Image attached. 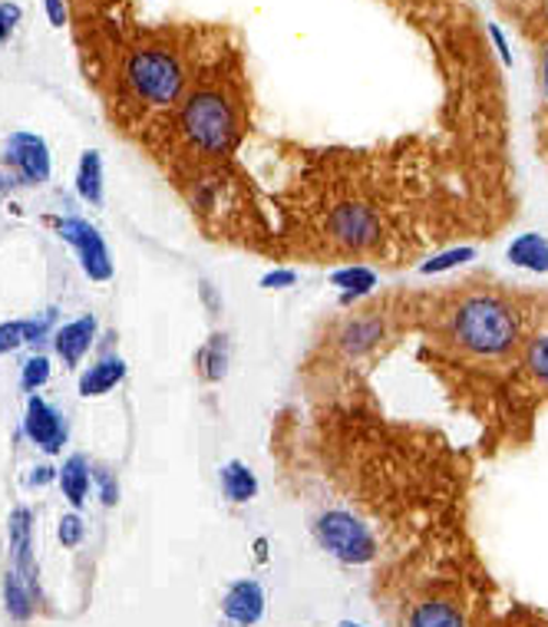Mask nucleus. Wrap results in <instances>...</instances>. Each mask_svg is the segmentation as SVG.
<instances>
[{"label":"nucleus","mask_w":548,"mask_h":627,"mask_svg":"<svg viewBox=\"0 0 548 627\" xmlns=\"http://www.w3.org/2000/svg\"><path fill=\"white\" fill-rule=\"evenodd\" d=\"M446 340L476 360H502L522 344V314L495 291H466L446 311Z\"/></svg>","instance_id":"nucleus-1"},{"label":"nucleus","mask_w":548,"mask_h":627,"mask_svg":"<svg viewBox=\"0 0 548 627\" xmlns=\"http://www.w3.org/2000/svg\"><path fill=\"white\" fill-rule=\"evenodd\" d=\"M178 132L202 155H229L238 142V103L215 83L189 90L178 103Z\"/></svg>","instance_id":"nucleus-2"},{"label":"nucleus","mask_w":548,"mask_h":627,"mask_svg":"<svg viewBox=\"0 0 548 627\" xmlns=\"http://www.w3.org/2000/svg\"><path fill=\"white\" fill-rule=\"evenodd\" d=\"M123 83L136 103L152 109L178 106L189 86V70L168 44H139L123 63Z\"/></svg>","instance_id":"nucleus-3"},{"label":"nucleus","mask_w":548,"mask_h":627,"mask_svg":"<svg viewBox=\"0 0 548 627\" xmlns=\"http://www.w3.org/2000/svg\"><path fill=\"white\" fill-rule=\"evenodd\" d=\"M314 542L343 565H371L377 558V538L368 522H360L347 509H324L314 525Z\"/></svg>","instance_id":"nucleus-4"},{"label":"nucleus","mask_w":548,"mask_h":627,"mask_svg":"<svg viewBox=\"0 0 548 627\" xmlns=\"http://www.w3.org/2000/svg\"><path fill=\"white\" fill-rule=\"evenodd\" d=\"M327 235L343 252H371L381 242L384 225L377 208H371L368 201H340L327 216Z\"/></svg>","instance_id":"nucleus-5"},{"label":"nucleus","mask_w":548,"mask_h":627,"mask_svg":"<svg viewBox=\"0 0 548 627\" xmlns=\"http://www.w3.org/2000/svg\"><path fill=\"white\" fill-rule=\"evenodd\" d=\"M57 235L77 252V262L90 281L103 285L113 278V258H109L106 239L96 232V225H90L86 219H60Z\"/></svg>","instance_id":"nucleus-6"},{"label":"nucleus","mask_w":548,"mask_h":627,"mask_svg":"<svg viewBox=\"0 0 548 627\" xmlns=\"http://www.w3.org/2000/svg\"><path fill=\"white\" fill-rule=\"evenodd\" d=\"M4 165H11V172L18 175V182L24 185H44L50 182V172H54V159H50V146L44 136L37 132H27V129H18L8 136L4 142Z\"/></svg>","instance_id":"nucleus-7"},{"label":"nucleus","mask_w":548,"mask_h":627,"mask_svg":"<svg viewBox=\"0 0 548 627\" xmlns=\"http://www.w3.org/2000/svg\"><path fill=\"white\" fill-rule=\"evenodd\" d=\"M24 433L37 450H44L47 456H57L67 443V420L54 403H47L40 393H31L27 413H24Z\"/></svg>","instance_id":"nucleus-8"},{"label":"nucleus","mask_w":548,"mask_h":627,"mask_svg":"<svg viewBox=\"0 0 548 627\" xmlns=\"http://www.w3.org/2000/svg\"><path fill=\"white\" fill-rule=\"evenodd\" d=\"M8 548H11V568L40 597V568L34 558V512L27 506H18L8 519Z\"/></svg>","instance_id":"nucleus-9"},{"label":"nucleus","mask_w":548,"mask_h":627,"mask_svg":"<svg viewBox=\"0 0 548 627\" xmlns=\"http://www.w3.org/2000/svg\"><path fill=\"white\" fill-rule=\"evenodd\" d=\"M268 597L255 578H235L222 594V614L235 627H255L265 617Z\"/></svg>","instance_id":"nucleus-10"},{"label":"nucleus","mask_w":548,"mask_h":627,"mask_svg":"<svg viewBox=\"0 0 548 627\" xmlns=\"http://www.w3.org/2000/svg\"><path fill=\"white\" fill-rule=\"evenodd\" d=\"M96 317L93 314H83L77 321H67L63 327L54 330V350L57 357L63 360V367H80V360L90 353V347L96 344Z\"/></svg>","instance_id":"nucleus-11"},{"label":"nucleus","mask_w":548,"mask_h":627,"mask_svg":"<svg viewBox=\"0 0 548 627\" xmlns=\"http://www.w3.org/2000/svg\"><path fill=\"white\" fill-rule=\"evenodd\" d=\"M384 334H387L384 317H377V314H357V317H350L343 324V330L337 334V344H340V350L347 357L360 360V357H368L371 350L381 347Z\"/></svg>","instance_id":"nucleus-12"},{"label":"nucleus","mask_w":548,"mask_h":627,"mask_svg":"<svg viewBox=\"0 0 548 627\" xmlns=\"http://www.w3.org/2000/svg\"><path fill=\"white\" fill-rule=\"evenodd\" d=\"M330 288H337L340 307H353L357 301L371 298L381 288V275L371 265H347L330 275Z\"/></svg>","instance_id":"nucleus-13"},{"label":"nucleus","mask_w":548,"mask_h":627,"mask_svg":"<svg viewBox=\"0 0 548 627\" xmlns=\"http://www.w3.org/2000/svg\"><path fill=\"white\" fill-rule=\"evenodd\" d=\"M505 262L528 275H548V235L541 232H518L505 245Z\"/></svg>","instance_id":"nucleus-14"},{"label":"nucleus","mask_w":548,"mask_h":627,"mask_svg":"<svg viewBox=\"0 0 548 627\" xmlns=\"http://www.w3.org/2000/svg\"><path fill=\"white\" fill-rule=\"evenodd\" d=\"M54 317H57V311H47L44 317H31V321H4V324H0V357L47 340V334L54 327Z\"/></svg>","instance_id":"nucleus-15"},{"label":"nucleus","mask_w":548,"mask_h":627,"mask_svg":"<svg viewBox=\"0 0 548 627\" xmlns=\"http://www.w3.org/2000/svg\"><path fill=\"white\" fill-rule=\"evenodd\" d=\"M126 380V360L123 357H100L96 363H90L83 373H80V396L93 399V396H106L109 390H116L119 383Z\"/></svg>","instance_id":"nucleus-16"},{"label":"nucleus","mask_w":548,"mask_h":627,"mask_svg":"<svg viewBox=\"0 0 548 627\" xmlns=\"http://www.w3.org/2000/svg\"><path fill=\"white\" fill-rule=\"evenodd\" d=\"M57 483L63 489V499L73 509H83L90 499V486H93V466L83 453H73L63 460V466L57 469Z\"/></svg>","instance_id":"nucleus-17"},{"label":"nucleus","mask_w":548,"mask_h":627,"mask_svg":"<svg viewBox=\"0 0 548 627\" xmlns=\"http://www.w3.org/2000/svg\"><path fill=\"white\" fill-rule=\"evenodd\" d=\"M407 627H469V624H466V614L453 601L427 597V601L410 607Z\"/></svg>","instance_id":"nucleus-18"},{"label":"nucleus","mask_w":548,"mask_h":627,"mask_svg":"<svg viewBox=\"0 0 548 627\" xmlns=\"http://www.w3.org/2000/svg\"><path fill=\"white\" fill-rule=\"evenodd\" d=\"M219 483H222V496L232 502V506H245L258 496V476L242 463V460H232L219 469Z\"/></svg>","instance_id":"nucleus-19"},{"label":"nucleus","mask_w":548,"mask_h":627,"mask_svg":"<svg viewBox=\"0 0 548 627\" xmlns=\"http://www.w3.org/2000/svg\"><path fill=\"white\" fill-rule=\"evenodd\" d=\"M4 607H8L11 620H18V624L31 620L34 611H37V594H34V588H31L14 568H8V574H4Z\"/></svg>","instance_id":"nucleus-20"},{"label":"nucleus","mask_w":548,"mask_h":627,"mask_svg":"<svg viewBox=\"0 0 548 627\" xmlns=\"http://www.w3.org/2000/svg\"><path fill=\"white\" fill-rule=\"evenodd\" d=\"M522 367L538 386L548 390V327L522 337Z\"/></svg>","instance_id":"nucleus-21"},{"label":"nucleus","mask_w":548,"mask_h":627,"mask_svg":"<svg viewBox=\"0 0 548 627\" xmlns=\"http://www.w3.org/2000/svg\"><path fill=\"white\" fill-rule=\"evenodd\" d=\"M77 195L86 205H100L103 201V159H100L96 149H86L80 155V165H77Z\"/></svg>","instance_id":"nucleus-22"},{"label":"nucleus","mask_w":548,"mask_h":627,"mask_svg":"<svg viewBox=\"0 0 548 627\" xmlns=\"http://www.w3.org/2000/svg\"><path fill=\"white\" fill-rule=\"evenodd\" d=\"M469 262H476V248H473V245H453V248H443V252L430 255V258L420 265V275H423V278H440V275H450V271L466 268Z\"/></svg>","instance_id":"nucleus-23"},{"label":"nucleus","mask_w":548,"mask_h":627,"mask_svg":"<svg viewBox=\"0 0 548 627\" xmlns=\"http://www.w3.org/2000/svg\"><path fill=\"white\" fill-rule=\"evenodd\" d=\"M199 367H202V376L209 383H219L225 373H229V337L225 334H212L206 340V347L199 350Z\"/></svg>","instance_id":"nucleus-24"},{"label":"nucleus","mask_w":548,"mask_h":627,"mask_svg":"<svg viewBox=\"0 0 548 627\" xmlns=\"http://www.w3.org/2000/svg\"><path fill=\"white\" fill-rule=\"evenodd\" d=\"M50 360L44 357V353H34V357H27L24 360V370H21V386L27 390V393H40L47 383H50Z\"/></svg>","instance_id":"nucleus-25"},{"label":"nucleus","mask_w":548,"mask_h":627,"mask_svg":"<svg viewBox=\"0 0 548 627\" xmlns=\"http://www.w3.org/2000/svg\"><path fill=\"white\" fill-rule=\"evenodd\" d=\"M93 486H96L100 502H103L106 509H113V506L119 502V479H116L113 469H106V466H93Z\"/></svg>","instance_id":"nucleus-26"},{"label":"nucleus","mask_w":548,"mask_h":627,"mask_svg":"<svg viewBox=\"0 0 548 627\" xmlns=\"http://www.w3.org/2000/svg\"><path fill=\"white\" fill-rule=\"evenodd\" d=\"M57 538H60L63 548H77V545H83V538H86V525H83V519H80L77 512L63 515V519H60V529H57Z\"/></svg>","instance_id":"nucleus-27"},{"label":"nucleus","mask_w":548,"mask_h":627,"mask_svg":"<svg viewBox=\"0 0 548 627\" xmlns=\"http://www.w3.org/2000/svg\"><path fill=\"white\" fill-rule=\"evenodd\" d=\"M21 18H24L21 4H11V0H4V4H0V44L11 40V34H14V27L21 24Z\"/></svg>","instance_id":"nucleus-28"},{"label":"nucleus","mask_w":548,"mask_h":627,"mask_svg":"<svg viewBox=\"0 0 548 627\" xmlns=\"http://www.w3.org/2000/svg\"><path fill=\"white\" fill-rule=\"evenodd\" d=\"M294 285H298V271H291V268H275V271L261 275V288L265 291H288Z\"/></svg>","instance_id":"nucleus-29"},{"label":"nucleus","mask_w":548,"mask_h":627,"mask_svg":"<svg viewBox=\"0 0 548 627\" xmlns=\"http://www.w3.org/2000/svg\"><path fill=\"white\" fill-rule=\"evenodd\" d=\"M486 34H489V40H492V47H495V54H499L502 67H512V47H509V40H505L502 27H499V24H489V27H486Z\"/></svg>","instance_id":"nucleus-30"},{"label":"nucleus","mask_w":548,"mask_h":627,"mask_svg":"<svg viewBox=\"0 0 548 627\" xmlns=\"http://www.w3.org/2000/svg\"><path fill=\"white\" fill-rule=\"evenodd\" d=\"M44 11H47V21H50V27H67V18H70V11H67V0H44Z\"/></svg>","instance_id":"nucleus-31"},{"label":"nucleus","mask_w":548,"mask_h":627,"mask_svg":"<svg viewBox=\"0 0 548 627\" xmlns=\"http://www.w3.org/2000/svg\"><path fill=\"white\" fill-rule=\"evenodd\" d=\"M538 90H541V100L548 103V44L538 54Z\"/></svg>","instance_id":"nucleus-32"},{"label":"nucleus","mask_w":548,"mask_h":627,"mask_svg":"<svg viewBox=\"0 0 548 627\" xmlns=\"http://www.w3.org/2000/svg\"><path fill=\"white\" fill-rule=\"evenodd\" d=\"M54 479H57V469H54V466H37L34 476H31V486L40 489V486H47V483H54Z\"/></svg>","instance_id":"nucleus-33"},{"label":"nucleus","mask_w":548,"mask_h":627,"mask_svg":"<svg viewBox=\"0 0 548 627\" xmlns=\"http://www.w3.org/2000/svg\"><path fill=\"white\" fill-rule=\"evenodd\" d=\"M18 185V175L14 172H4V169H0V198H4L11 188Z\"/></svg>","instance_id":"nucleus-34"},{"label":"nucleus","mask_w":548,"mask_h":627,"mask_svg":"<svg viewBox=\"0 0 548 627\" xmlns=\"http://www.w3.org/2000/svg\"><path fill=\"white\" fill-rule=\"evenodd\" d=\"M202 298H206V304H209V307H212V311H219V307H222V304H219V298H215V291H212V285H209V281H206V285H202Z\"/></svg>","instance_id":"nucleus-35"},{"label":"nucleus","mask_w":548,"mask_h":627,"mask_svg":"<svg viewBox=\"0 0 548 627\" xmlns=\"http://www.w3.org/2000/svg\"><path fill=\"white\" fill-rule=\"evenodd\" d=\"M337 627H368V624H360V620H350V617H347V620H340Z\"/></svg>","instance_id":"nucleus-36"},{"label":"nucleus","mask_w":548,"mask_h":627,"mask_svg":"<svg viewBox=\"0 0 548 627\" xmlns=\"http://www.w3.org/2000/svg\"><path fill=\"white\" fill-rule=\"evenodd\" d=\"M225 627H235V624H225Z\"/></svg>","instance_id":"nucleus-37"}]
</instances>
